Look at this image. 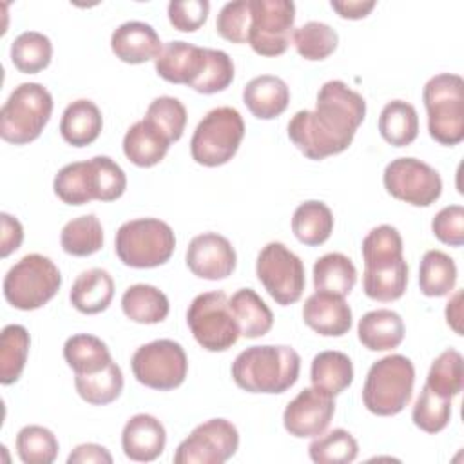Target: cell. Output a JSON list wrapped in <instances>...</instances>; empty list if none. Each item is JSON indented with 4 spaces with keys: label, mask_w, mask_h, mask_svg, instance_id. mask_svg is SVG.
<instances>
[{
    "label": "cell",
    "mask_w": 464,
    "mask_h": 464,
    "mask_svg": "<svg viewBox=\"0 0 464 464\" xmlns=\"http://www.w3.org/2000/svg\"><path fill=\"white\" fill-rule=\"evenodd\" d=\"M366 116V100L341 80L321 85L314 111H297L288 121L290 141L308 158L344 152Z\"/></svg>",
    "instance_id": "6da1fadb"
},
{
    "label": "cell",
    "mask_w": 464,
    "mask_h": 464,
    "mask_svg": "<svg viewBox=\"0 0 464 464\" xmlns=\"http://www.w3.org/2000/svg\"><path fill=\"white\" fill-rule=\"evenodd\" d=\"M230 372L234 382L248 393H285L299 379L301 357L285 344L250 346L237 353Z\"/></svg>",
    "instance_id": "7a4b0ae2"
},
{
    "label": "cell",
    "mask_w": 464,
    "mask_h": 464,
    "mask_svg": "<svg viewBox=\"0 0 464 464\" xmlns=\"http://www.w3.org/2000/svg\"><path fill=\"white\" fill-rule=\"evenodd\" d=\"M415 384L413 362L401 353L386 355L375 361L362 386V404L379 417L401 413L411 401Z\"/></svg>",
    "instance_id": "3957f363"
},
{
    "label": "cell",
    "mask_w": 464,
    "mask_h": 464,
    "mask_svg": "<svg viewBox=\"0 0 464 464\" xmlns=\"http://www.w3.org/2000/svg\"><path fill=\"white\" fill-rule=\"evenodd\" d=\"M53 96L42 83L14 87L0 109V136L13 145L34 141L53 114Z\"/></svg>",
    "instance_id": "277c9868"
},
{
    "label": "cell",
    "mask_w": 464,
    "mask_h": 464,
    "mask_svg": "<svg viewBox=\"0 0 464 464\" xmlns=\"http://www.w3.org/2000/svg\"><path fill=\"white\" fill-rule=\"evenodd\" d=\"M422 100L428 112V132L440 145H459L464 140V80L455 72L431 76Z\"/></svg>",
    "instance_id": "5b68a950"
},
{
    "label": "cell",
    "mask_w": 464,
    "mask_h": 464,
    "mask_svg": "<svg viewBox=\"0 0 464 464\" xmlns=\"http://www.w3.org/2000/svg\"><path fill=\"white\" fill-rule=\"evenodd\" d=\"M176 248V236L169 223L158 218L125 221L114 239L120 261L130 268H154L165 265Z\"/></svg>",
    "instance_id": "8992f818"
},
{
    "label": "cell",
    "mask_w": 464,
    "mask_h": 464,
    "mask_svg": "<svg viewBox=\"0 0 464 464\" xmlns=\"http://www.w3.org/2000/svg\"><path fill=\"white\" fill-rule=\"evenodd\" d=\"M62 286V274L54 261L42 254H27L5 274L2 290L5 301L24 312L47 304Z\"/></svg>",
    "instance_id": "52a82bcc"
},
{
    "label": "cell",
    "mask_w": 464,
    "mask_h": 464,
    "mask_svg": "<svg viewBox=\"0 0 464 464\" xmlns=\"http://www.w3.org/2000/svg\"><path fill=\"white\" fill-rule=\"evenodd\" d=\"M245 136V121L234 107H216L208 111L194 129L190 138L192 160L203 167L228 163Z\"/></svg>",
    "instance_id": "ba28073f"
},
{
    "label": "cell",
    "mask_w": 464,
    "mask_h": 464,
    "mask_svg": "<svg viewBox=\"0 0 464 464\" xmlns=\"http://www.w3.org/2000/svg\"><path fill=\"white\" fill-rule=\"evenodd\" d=\"M187 324L196 343L207 352H225L232 348L241 335L223 290L196 295L187 310Z\"/></svg>",
    "instance_id": "9c48e42d"
},
{
    "label": "cell",
    "mask_w": 464,
    "mask_h": 464,
    "mask_svg": "<svg viewBox=\"0 0 464 464\" xmlns=\"http://www.w3.org/2000/svg\"><path fill=\"white\" fill-rule=\"evenodd\" d=\"M136 381L147 388L169 392L183 384L188 359L183 346L172 339H156L136 348L130 359Z\"/></svg>",
    "instance_id": "30bf717a"
},
{
    "label": "cell",
    "mask_w": 464,
    "mask_h": 464,
    "mask_svg": "<svg viewBox=\"0 0 464 464\" xmlns=\"http://www.w3.org/2000/svg\"><path fill=\"white\" fill-rule=\"evenodd\" d=\"M256 276L268 295L281 306L294 304L304 292V265L286 245L266 243L257 254Z\"/></svg>",
    "instance_id": "8fae6325"
},
{
    "label": "cell",
    "mask_w": 464,
    "mask_h": 464,
    "mask_svg": "<svg viewBox=\"0 0 464 464\" xmlns=\"http://www.w3.org/2000/svg\"><path fill=\"white\" fill-rule=\"evenodd\" d=\"M250 33L248 44L261 56L283 54L292 40L295 4L290 0H248Z\"/></svg>",
    "instance_id": "7c38bea8"
},
{
    "label": "cell",
    "mask_w": 464,
    "mask_h": 464,
    "mask_svg": "<svg viewBox=\"0 0 464 464\" xmlns=\"http://www.w3.org/2000/svg\"><path fill=\"white\" fill-rule=\"evenodd\" d=\"M382 183L390 196L413 207H430L442 194L440 174L411 156L392 160L384 169Z\"/></svg>",
    "instance_id": "4fadbf2b"
},
{
    "label": "cell",
    "mask_w": 464,
    "mask_h": 464,
    "mask_svg": "<svg viewBox=\"0 0 464 464\" xmlns=\"http://www.w3.org/2000/svg\"><path fill=\"white\" fill-rule=\"evenodd\" d=\"M239 448L237 428L227 419H208L198 424L174 453L176 464H223Z\"/></svg>",
    "instance_id": "5bb4252c"
},
{
    "label": "cell",
    "mask_w": 464,
    "mask_h": 464,
    "mask_svg": "<svg viewBox=\"0 0 464 464\" xmlns=\"http://www.w3.org/2000/svg\"><path fill=\"white\" fill-rule=\"evenodd\" d=\"M335 413V401L319 388L301 390L283 411L285 430L297 437H317L324 433Z\"/></svg>",
    "instance_id": "9a60e30c"
},
{
    "label": "cell",
    "mask_w": 464,
    "mask_h": 464,
    "mask_svg": "<svg viewBox=\"0 0 464 464\" xmlns=\"http://www.w3.org/2000/svg\"><path fill=\"white\" fill-rule=\"evenodd\" d=\"M236 250L232 243L218 232H203L190 239L185 254L188 270L201 279L219 281L236 270Z\"/></svg>",
    "instance_id": "2e32d148"
},
{
    "label": "cell",
    "mask_w": 464,
    "mask_h": 464,
    "mask_svg": "<svg viewBox=\"0 0 464 464\" xmlns=\"http://www.w3.org/2000/svg\"><path fill=\"white\" fill-rule=\"evenodd\" d=\"M167 444L165 426L149 413L132 415L121 431V450L134 462L156 460Z\"/></svg>",
    "instance_id": "e0dca14e"
},
{
    "label": "cell",
    "mask_w": 464,
    "mask_h": 464,
    "mask_svg": "<svg viewBox=\"0 0 464 464\" xmlns=\"http://www.w3.org/2000/svg\"><path fill=\"white\" fill-rule=\"evenodd\" d=\"M111 49L118 60L138 65L156 60L163 49V44L150 24L129 20L112 31Z\"/></svg>",
    "instance_id": "ac0fdd59"
},
{
    "label": "cell",
    "mask_w": 464,
    "mask_h": 464,
    "mask_svg": "<svg viewBox=\"0 0 464 464\" xmlns=\"http://www.w3.org/2000/svg\"><path fill=\"white\" fill-rule=\"evenodd\" d=\"M303 319L319 335L341 337L352 328V308L344 297L314 292L303 304Z\"/></svg>",
    "instance_id": "d6986e66"
},
{
    "label": "cell",
    "mask_w": 464,
    "mask_h": 464,
    "mask_svg": "<svg viewBox=\"0 0 464 464\" xmlns=\"http://www.w3.org/2000/svg\"><path fill=\"white\" fill-rule=\"evenodd\" d=\"M205 49L183 40L167 42L154 60L158 76L169 83L190 87L205 67Z\"/></svg>",
    "instance_id": "ffe728a7"
},
{
    "label": "cell",
    "mask_w": 464,
    "mask_h": 464,
    "mask_svg": "<svg viewBox=\"0 0 464 464\" xmlns=\"http://www.w3.org/2000/svg\"><path fill=\"white\" fill-rule=\"evenodd\" d=\"M243 103L252 116L259 120H274L286 111L290 103V89L283 78L261 74L243 87Z\"/></svg>",
    "instance_id": "44dd1931"
},
{
    "label": "cell",
    "mask_w": 464,
    "mask_h": 464,
    "mask_svg": "<svg viewBox=\"0 0 464 464\" xmlns=\"http://www.w3.org/2000/svg\"><path fill=\"white\" fill-rule=\"evenodd\" d=\"M406 328L402 317L388 308L366 312L357 324L361 344L372 352H388L397 348L404 339Z\"/></svg>",
    "instance_id": "7402d4cb"
},
{
    "label": "cell",
    "mask_w": 464,
    "mask_h": 464,
    "mask_svg": "<svg viewBox=\"0 0 464 464\" xmlns=\"http://www.w3.org/2000/svg\"><path fill=\"white\" fill-rule=\"evenodd\" d=\"M103 129V116L92 100L71 102L60 120V134L72 147H87L98 140Z\"/></svg>",
    "instance_id": "603a6c76"
},
{
    "label": "cell",
    "mask_w": 464,
    "mask_h": 464,
    "mask_svg": "<svg viewBox=\"0 0 464 464\" xmlns=\"http://www.w3.org/2000/svg\"><path fill=\"white\" fill-rule=\"evenodd\" d=\"M114 297V281L103 268L83 270L72 283L69 292L71 304L87 315L100 314L109 308Z\"/></svg>",
    "instance_id": "cb8c5ba5"
},
{
    "label": "cell",
    "mask_w": 464,
    "mask_h": 464,
    "mask_svg": "<svg viewBox=\"0 0 464 464\" xmlns=\"http://www.w3.org/2000/svg\"><path fill=\"white\" fill-rule=\"evenodd\" d=\"M228 308L237 323L239 334L246 339L266 335L274 326V314L252 288H239L228 297Z\"/></svg>",
    "instance_id": "d4e9b609"
},
{
    "label": "cell",
    "mask_w": 464,
    "mask_h": 464,
    "mask_svg": "<svg viewBox=\"0 0 464 464\" xmlns=\"http://www.w3.org/2000/svg\"><path fill=\"white\" fill-rule=\"evenodd\" d=\"M170 141L147 120L132 123L123 136V154L136 167H154L169 152Z\"/></svg>",
    "instance_id": "484cf974"
},
{
    "label": "cell",
    "mask_w": 464,
    "mask_h": 464,
    "mask_svg": "<svg viewBox=\"0 0 464 464\" xmlns=\"http://www.w3.org/2000/svg\"><path fill=\"white\" fill-rule=\"evenodd\" d=\"M408 286V263L404 257L392 261L364 266L362 290L364 294L381 303H392L404 295Z\"/></svg>",
    "instance_id": "4316f807"
},
{
    "label": "cell",
    "mask_w": 464,
    "mask_h": 464,
    "mask_svg": "<svg viewBox=\"0 0 464 464\" xmlns=\"http://www.w3.org/2000/svg\"><path fill=\"white\" fill-rule=\"evenodd\" d=\"M314 288L339 297H346L357 283V268L352 259L341 252L321 256L314 263Z\"/></svg>",
    "instance_id": "83f0119b"
},
{
    "label": "cell",
    "mask_w": 464,
    "mask_h": 464,
    "mask_svg": "<svg viewBox=\"0 0 464 464\" xmlns=\"http://www.w3.org/2000/svg\"><path fill=\"white\" fill-rule=\"evenodd\" d=\"M121 310L134 323L158 324L167 319L170 304L167 295L160 288L138 283L123 292Z\"/></svg>",
    "instance_id": "f1b7e54d"
},
{
    "label": "cell",
    "mask_w": 464,
    "mask_h": 464,
    "mask_svg": "<svg viewBox=\"0 0 464 464\" xmlns=\"http://www.w3.org/2000/svg\"><path fill=\"white\" fill-rule=\"evenodd\" d=\"M310 381L314 388H319L332 397L343 393L353 381L352 359L339 350L319 352L312 359Z\"/></svg>",
    "instance_id": "f546056e"
},
{
    "label": "cell",
    "mask_w": 464,
    "mask_h": 464,
    "mask_svg": "<svg viewBox=\"0 0 464 464\" xmlns=\"http://www.w3.org/2000/svg\"><path fill=\"white\" fill-rule=\"evenodd\" d=\"M292 232L306 246H319L334 232V214L323 201L310 199L294 210Z\"/></svg>",
    "instance_id": "4dcf8cb0"
},
{
    "label": "cell",
    "mask_w": 464,
    "mask_h": 464,
    "mask_svg": "<svg viewBox=\"0 0 464 464\" xmlns=\"http://www.w3.org/2000/svg\"><path fill=\"white\" fill-rule=\"evenodd\" d=\"M63 359L74 375L96 373L112 362L107 344L91 334L71 335L63 344Z\"/></svg>",
    "instance_id": "1f68e13d"
},
{
    "label": "cell",
    "mask_w": 464,
    "mask_h": 464,
    "mask_svg": "<svg viewBox=\"0 0 464 464\" xmlns=\"http://www.w3.org/2000/svg\"><path fill=\"white\" fill-rule=\"evenodd\" d=\"M379 132L393 147H406L419 134V116L411 103L404 100L388 102L379 114Z\"/></svg>",
    "instance_id": "d6a6232c"
},
{
    "label": "cell",
    "mask_w": 464,
    "mask_h": 464,
    "mask_svg": "<svg viewBox=\"0 0 464 464\" xmlns=\"http://www.w3.org/2000/svg\"><path fill=\"white\" fill-rule=\"evenodd\" d=\"M457 283V265L442 250L424 252L419 266V286L426 297H444Z\"/></svg>",
    "instance_id": "836d02e7"
},
{
    "label": "cell",
    "mask_w": 464,
    "mask_h": 464,
    "mask_svg": "<svg viewBox=\"0 0 464 464\" xmlns=\"http://www.w3.org/2000/svg\"><path fill=\"white\" fill-rule=\"evenodd\" d=\"M62 250L74 257H87L103 246V227L94 214H83L67 221L60 234Z\"/></svg>",
    "instance_id": "e575fe53"
},
{
    "label": "cell",
    "mask_w": 464,
    "mask_h": 464,
    "mask_svg": "<svg viewBox=\"0 0 464 464\" xmlns=\"http://www.w3.org/2000/svg\"><path fill=\"white\" fill-rule=\"evenodd\" d=\"M31 337L25 326L7 324L0 334V382L9 386L22 377Z\"/></svg>",
    "instance_id": "d590c367"
},
{
    "label": "cell",
    "mask_w": 464,
    "mask_h": 464,
    "mask_svg": "<svg viewBox=\"0 0 464 464\" xmlns=\"http://www.w3.org/2000/svg\"><path fill=\"white\" fill-rule=\"evenodd\" d=\"M87 183L92 199L114 201L127 188L123 169L109 156H94L87 160Z\"/></svg>",
    "instance_id": "8d00e7d4"
},
{
    "label": "cell",
    "mask_w": 464,
    "mask_h": 464,
    "mask_svg": "<svg viewBox=\"0 0 464 464\" xmlns=\"http://www.w3.org/2000/svg\"><path fill=\"white\" fill-rule=\"evenodd\" d=\"M53 58L49 36L38 31H24L11 44V62L24 74L44 71Z\"/></svg>",
    "instance_id": "74e56055"
},
{
    "label": "cell",
    "mask_w": 464,
    "mask_h": 464,
    "mask_svg": "<svg viewBox=\"0 0 464 464\" xmlns=\"http://www.w3.org/2000/svg\"><path fill=\"white\" fill-rule=\"evenodd\" d=\"M74 386L78 395L94 406H105L116 401L123 390L121 368L112 361L107 368L96 373L74 375Z\"/></svg>",
    "instance_id": "f35d334b"
},
{
    "label": "cell",
    "mask_w": 464,
    "mask_h": 464,
    "mask_svg": "<svg viewBox=\"0 0 464 464\" xmlns=\"http://www.w3.org/2000/svg\"><path fill=\"white\" fill-rule=\"evenodd\" d=\"M462 355L455 348L444 350L430 366L426 386L439 397L451 399L462 392L464 368Z\"/></svg>",
    "instance_id": "ab89813d"
},
{
    "label": "cell",
    "mask_w": 464,
    "mask_h": 464,
    "mask_svg": "<svg viewBox=\"0 0 464 464\" xmlns=\"http://www.w3.org/2000/svg\"><path fill=\"white\" fill-rule=\"evenodd\" d=\"M292 42L299 56L310 62H317L328 58L337 49L339 34L328 24L312 20L294 29Z\"/></svg>",
    "instance_id": "60d3db41"
},
{
    "label": "cell",
    "mask_w": 464,
    "mask_h": 464,
    "mask_svg": "<svg viewBox=\"0 0 464 464\" xmlns=\"http://www.w3.org/2000/svg\"><path fill=\"white\" fill-rule=\"evenodd\" d=\"M357 453L355 437L343 428L317 435L308 446V455L315 464H348L357 459Z\"/></svg>",
    "instance_id": "b9f144b4"
},
{
    "label": "cell",
    "mask_w": 464,
    "mask_h": 464,
    "mask_svg": "<svg viewBox=\"0 0 464 464\" xmlns=\"http://www.w3.org/2000/svg\"><path fill=\"white\" fill-rule=\"evenodd\" d=\"M16 453L25 464H51L58 457V439L44 426H24L16 435Z\"/></svg>",
    "instance_id": "7bdbcfd3"
},
{
    "label": "cell",
    "mask_w": 464,
    "mask_h": 464,
    "mask_svg": "<svg viewBox=\"0 0 464 464\" xmlns=\"http://www.w3.org/2000/svg\"><path fill=\"white\" fill-rule=\"evenodd\" d=\"M143 120L154 125L170 143H174L183 136L187 125V109L174 96H158L149 103Z\"/></svg>",
    "instance_id": "ee69618b"
},
{
    "label": "cell",
    "mask_w": 464,
    "mask_h": 464,
    "mask_svg": "<svg viewBox=\"0 0 464 464\" xmlns=\"http://www.w3.org/2000/svg\"><path fill=\"white\" fill-rule=\"evenodd\" d=\"M362 259L364 266L392 263L402 256V237L392 225H379L372 228L362 239Z\"/></svg>",
    "instance_id": "f6af8a7d"
},
{
    "label": "cell",
    "mask_w": 464,
    "mask_h": 464,
    "mask_svg": "<svg viewBox=\"0 0 464 464\" xmlns=\"http://www.w3.org/2000/svg\"><path fill=\"white\" fill-rule=\"evenodd\" d=\"M451 419V399L439 397L426 384L411 410L413 424L426 433L442 431Z\"/></svg>",
    "instance_id": "bcb514c9"
},
{
    "label": "cell",
    "mask_w": 464,
    "mask_h": 464,
    "mask_svg": "<svg viewBox=\"0 0 464 464\" xmlns=\"http://www.w3.org/2000/svg\"><path fill=\"white\" fill-rule=\"evenodd\" d=\"M234 80V62L221 49H205V67L199 78L190 85L196 92L214 94L225 91Z\"/></svg>",
    "instance_id": "7dc6e473"
},
{
    "label": "cell",
    "mask_w": 464,
    "mask_h": 464,
    "mask_svg": "<svg viewBox=\"0 0 464 464\" xmlns=\"http://www.w3.org/2000/svg\"><path fill=\"white\" fill-rule=\"evenodd\" d=\"M54 194L67 205H85L92 201L87 183V160L74 161L58 170L53 181Z\"/></svg>",
    "instance_id": "c3c4849f"
},
{
    "label": "cell",
    "mask_w": 464,
    "mask_h": 464,
    "mask_svg": "<svg viewBox=\"0 0 464 464\" xmlns=\"http://www.w3.org/2000/svg\"><path fill=\"white\" fill-rule=\"evenodd\" d=\"M250 2L248 0H236L227 2L216 20V31L221 38L232 44H248L250 33Z\"/></svg>",
    "instance_id": "681fc988"
},
{
    "label": "cell",
    "mask_w": 464,
    "mask_h": 464,
    "mask_svg": "<svg viewBox=\"0 0 464 464\" xmlns=\"http://www.w3.org/2000/svg\"><path fill=\"white\" fill-rule=\"evenodd\" d=\"M210 4L207 0H172L167 5L169 22L183 33L198 31L208 18Z\"/></svg>",
    "instance_id": "f907efd6"
},
{
    "label": "cell",
    "mask_w": 464,
    "mask_h": 464,
    "mask_svg": "<svg viewBox=\"0 0 464 464\" xmlns=\"http://www.w3.org/2000/svg\"><path fill=\"white\" fill-rule=\"evenodd\" d=\"M433 236L450 246H460L464 243V207L448 205L440 208L431 219Z\"/></svg>",
    "instance_id": "816d5d0a"
},
{
    "label": "cell",
    "mask_w": 464,
    "mask_h": 464,
    "mask_svg": "<svg viewBox=\"0 0 464 464\" xmlns=\"http://www.w3.org/2000/svg\"><path fill=\"white\" fill-rule=\"evenodd\" d=\"M2 219V234H0V256L7 257L11 252L18 250L24 241V227L22 223L7 212L0 214Z\"/></svg>",
    "instance_id": "f5cc1de1"
},
{
    "label": "cell",
    "mask_w": 464,
    "mask_h": 464,
    "mask_svg": "<svg viewBox=\"0 0 464 464\" xmlns=\"http://www.w3.org/2000/svg\"><path fill=\"white\" fill-rule=\"evenodd\" d=\"M67 462L69 464H111L112 455L102 444L85 442V444L76 446L71 451V455L67 457Z\"/></svg>",
    "instance_id": "db71d44e"
},
{
    "label": "cell",
    "mask_w": 464,
    "mask_h": 464,
    "mask_svg": "<svg viewBox=\"0 0 464 464\" xmlns=\"http://www.w3.org/2000/svg\"><path fill=\"white\" fill-rule=\"evenodd\" d=\"M330 7H332L341 18L361 20V18H366V16L373 11L375 2H373V0H344V2L332 0V2H330Z\"/></svg>",
    "instance_id": "11a10c76"
},
{
    "label": "cell",
    "mask_w": 464,
    "mask_h": 464,
    "mask_svg": "<svg viewBox=\"0 0 464 464\" xmlns=\"http://www.w3.org/2000/svg\"><path fill=\"white\" fill-rule=\"evenodd\" d=\"M446 323L457 334L462 335V292L457 290L446 303Z\"/></svg>",
    "instance_id": "9f6ffc18"
}]
</instances>
